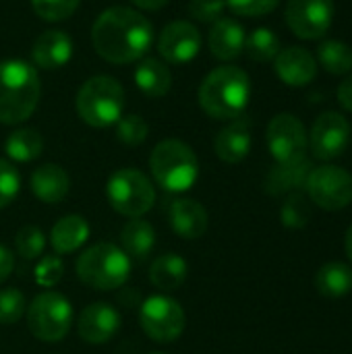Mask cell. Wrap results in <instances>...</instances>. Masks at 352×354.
Segmentation results:
<instances>
[{
	"instance_id": "52a82bcc",
	"label": "cell",
	"mask_w": 352,
	"mask_h": 354,
	"mask_svg": "<svg viewBox=\"0 0 352 354\" xmlns=\"http://www.w3.org/2000/svg\"><path fill=\"white\" fill-rule=\"evenodd\" d=\"M106 193L112 209L127 218H141L156 201L151 180L137 168L116 170L108 180Z\"/></svg>"
},
{
	"instance_id": "5bb4252c",
	"label": "cell",
	"mask_w": 352,
	"mask_h": 354,
	"mask_svg": "<svg viewBox=\"0 0 352 354\" xmlns=\"http://www.w3.org/2000/svg\"><path fill=\"white\" fill-rule=\"evenodd\" d=\"M201 48V35L197 27L189 21H172L168 23L158 39V52L164 62L170 64H187L191 62Z\"/></svg>"
},
{
	"instance_id": "60d3db41",
	"label": "cell",
	"mask_w": 352,
	"mask_h": 354,
	"mask_svg": "<svg viewBox=\"0 0 352 354\" xmlns=\"http://www.w3.org/2000/svg\"><path fill=\"white\" fill-rule=\"evenodd\" d=\"M338 102L344 110L352 112V75L338 85Z\"/></svg>"
},
{
	"instance_id": "603a6c76",
	"label": "cell",
	"mask_w": 352,
	"mask_h": 354,
	"mask_svg": "<svg viewBox=\"0 0 352 354\" xmlns=\"http://www.w3.org/2000/svg\"><path fill=\"white\" fill-rule=\"evenodd\" d=\"M189 276V266L187 261L176 255V253H166L160 255L149 270V280L156 288L164 290V292H172L178 290Z\"/></svg>"
},
{
	"instance_id": "ffe728a7",
	"label": "cell",
	"mask_w": 352,
	"mask_h": 354,
	"mask_svg": "<svg viewBox=\"0 0 352 354\" xmlns=\"http://www.w3.org/2000/svg\"><path fill=\"white\" fill-rule=\"evenodd\" d=\"M170 222L178 236L195 241L207 230V212L195 199H174L170 203Z\"/></svg>"
},
{
	"instance_id": "74e56055",
	"label": "cell",
	"mask_w": 352,
	"mask_h": 354,
	"mask_svg": "<svg viewBox=\"0 0 352 354\" xmlns=\"http://www.w3.org/2000/svg\"><path fill=\"white\" fill-rule=\"evenodd\" d=\"M224 8H226V0H191L189 2V15L201 23H216L218 19H222Z\"/></svg>"
},
{
	"instance_id": "d6986e66",
	"label": "cell",
	"mask_w": 352,
	"mask_h": 354,
	"mask_svg": "<svg viewBox=\"0 0 352 354\" xmlns=\"http://www.w3.org/2000/svg\"><path fill=\"white\" fill-rule=\"evenodd\" d=\"M245 29L241 23H237L234 19L222 17L212 25L210 31V52L218 58V60H234L243 50H245Z\"/></svg>"
},
{
	"instance_id": "4dcf8cb0",
	"label": "cell",
	"mask_w": 352,
	"mask_h": 354,
	"mask_svg": "<svg viewBox=\"0 0 352 354\" xmlns=\"http://www.w3.org/2000/svg\"><path fill=\"white\" fill-rule=\"evenodd\" d=\"M15 245H17V253H19L23 259H37V257H41V253H44L46 236H44V232H41L37 226L27 224V226H23V228L17 232Z\"/></svg>"
},
{
	"instance_id": "8992f818",
	"label": "cell",
	"mask_w": 352,
	"mask_h": 354,
	"mask_svg": "<svg viewBox=\"0 0 352 354\" xmlns=\"http://www.w3.org/2000/svg\"><path fill=\"white\" fill-rule=\"evenodd\" d=\"M77 276L93 290H116L131 276V259L112 243H98L77 259Z\"/></svg>"
},
{
	"instance_id": "8fae6325",
	"label": "cell",
	"mask_w": 352,
	"mask_h": 354,
	"mask_svg": "<svg viewBox=\"0 0 352 354\" xmlns=\"http://www.w3.org/2000/svg\"><path fill=\"white\" fill-rule=\"evenodd\" d=\"M307 131L305 124L288 112L276 114L268 124V147L278 164H297L307 153Z\"/></svg>"
},
{
	"instance_id": "ab89813d",
	"label": "cell",
	"mask_w": 352,
	"mask_h": 354,
	"mask_svg": "<svg viewBox=\"0 0 352 354\" xmlns=\"http://www.w3.org/2000/svg\"><path fill=\"white\" fill-rule=\"evenodd\" d=\"M12 268H15V255L6 247L0 245V284L10 276Z\"/></svg>"
},
{
	"instance_id": "f35d334b",
	"label": "cell",
	"mask_w": 352,
	"mask_h": 354,
	"mask_svg": "<svg viewBox=\"0 0 352 354\" xmlns=\"http://www.w3.org/2000/svg\"><path fill=\"white\" fill-rule=\"evenodd\" d=\"M280 0H226V6L241 17H263L270 15Z\"/></svg>"
},
{
	"instance_id": "9a60e30c",
	"label": "cell",
	"mask_w": 352,
	"mask_h": 354,
	"mask_svg": "<svg viewBox=\"0 0 352 354\" xmlns=\"http://www.w3.org/2000/svg\"><path fill=\"white\" fill-rule=\"evenodd\" d=\"M120 330V315L108 303H93L85 307L77 322L79 338L87 344H106Z\"/></svg>"
},
{
	"instance_id": "e575fe53",
	"label": "cell",
	"mask_w": 352,
	"mask_h": 354,
	"mask_svg": "<svg viewBox=\"0 0 352 354\" xmlns=\"http://www.w3.org/2000/svg\"><path fill=\"white\" fill-rule=\"evenodd\" d=\"M311 218L309 203L303 195L293 193L282 207V224L288 228H303Z\"/></svg>"
},
{
	"instance_id": "3957f363",
	"label": "cell",
	"mask_w": 352,
	"mask_h": 354,
	"mask_svg": "<svg viewBox=\"0 0 352 354\" xmlns=\"http://www.w3.org/2000/svg\"><path fill=\"white\" fill-rule=\"evenodd\" d=\"M39 102V77L25 60L0 62V122L19 124L27 120Z\"/></svg>"
},
{
	"instance_id": "b9f144b4",
	"label": "cell",
	"mask_w": 352,
	"mask_h": 354,
	"mask_svg": "<svg viewBox=\"0 0 352 354\" xmlns=\"http://www.w3.org/2000/svg\"><path fill=\"white\" fill-rule=\"evenodd\" d=\"M131 2L143 10H160L162 6L168 4V0H131Z\"/></svg>"
},
{
	"instance_id": "44dd1931",
	"label": "cell",
	"mask_w": 352,
	"mask_h": 354,
	"mask_svg": "<svg viewBox=\"0 0 352 354\" xmlns=\"http://www.w3.org/2000/svg\"><path fill=\"white\" fill-rule=\"evenodd\" d=\"M31 193L44 203H60L71 189V178L58 164H41L31 174Z\"/></svg>"
},
{
	"instance_id": "2e32d148",
	"label": "cell",
	"mask_w": 352,
	"mask_h": 354,
	"mask_svg": "<svg viewBox=\"0 0 352 354\" xmlns=\"http://www.w3.org/2000/svg\"><path fill=\"white\" fill-rule=\"evenodd\" d=\"M274 68L280 81L288 87H305L317 75L315 56L303 46H288L274 58Z\"/></svg>"
},
{
	"instance_id": "d6a6232c",
	"label": "cell",
	"mask_w": 352,
	"mask_h": 354,
	"mask_svg": "<svg viewBox=\"0 0 352 354\" xmlns=\"http://www.w3.org/2000/svg\"><path fill=\"white\" fill-rule=\"evenodd\" d=\"M81 0H31V6L35 10V15L44 21H64L68 19Z\"/></svg>"
},
{
	"instance_id": "ba28073f",
	"label": "cell",
	"mask_w": 352,
	"mask_h": 354,
	"mask_svg": "<svg viewBox=\"0 0 352 354\" xmlns=\"http://www.w3.org/2000/svg\"><path fill=\"white\" fill-rule=\"evenodd\" d=\"M73 324V307L60 292L46 290L27 307L29 332L41 342H60Z\"/></svg>"
},
{
	"instance_id": "ac0fdd59",
	"label": "cell",
	"mask_w": 352,
	"mask_h": 354,
	"mask_svg": "<svg viewBox=\"0 0 352 354\" xmlns=\"http://www.w3.org/2000/svg\"><path fill=\"white\" fill-rule=\"evenodd\" d=\"M71 56H73V39L60 29L44 31L33 41L31 60L39 68H60L71 60Z\"/></svg>"
},
{
	"instance_id": "7a4b0ae2",
	"label": "cell",
	"mask_w": 352,
	"mask_h": 354,
	"mask_svg": "<svg viewBox=\"0 0 352 354\" xmlns=\"http://www.w3.org/2000/svg\"><path fill=\"white\" fill-rule=\"evenodd\" d=\"M199 106L216 120L239 118L251 97L249 75L232 64L214 68L199 85Z\"/></svg>"
},
{
	"instance_id": "d4e9b609",
	"label": "cell",
	"mask_w": 352,
	"mask_h": 354,
	"mask_svg": "<svg viewBox=\"0 0 352 354\" xmlns=\"http://www.w3.org/2000/svg\"><path fill=\"white\" fill-rule=\"evenodd\" d=\"M135 83L147 97H162L170 91L172 75L164 60L143 58L135 68Z\"/></svg>"
},
{
	"instance_id": "6da1fadb",
	"label": "cell",
	"mask_w": 352,
	"mask_h": 354,
	"mask_svg": "<svg viewBox=\"0 0 352 354\" xmlns=\"http://www.w3.org/2000/svg\"><path fill=\"white\" fill-rule=\"evenodd\" d=\"M91 41L104 60L129 64L145 56L154 41V27L135 8L112 6L95 19Z\"/></svg>"
},
{
	"instance_id": "7402d4cb",
	"label": "cell",
	"mask_w": 352,
	"mask_h": 354,
	"mask_svg": "<svg viewBox=\"0 0 352 354\" xmlns=\"http://www.w3.org/2000/svg\"><path fill=\"white\" fill-rule=\"evenodd\" d=\"M89 236V226L87 222L81 218V216H64L60 218L54 226H52V232H50V243H52V249L58 253V255H66V253H73L77 251L81 245H85Z\"/></svg>"
},
{
	"instance_id": "9c48e42d",
	"label": "cell",
	"mask_w": 352,
	"mask_h": 354,
	"mask_svg": "<svg viewBox=\"0 0 352 354\" xmlns=\"http://www.w3.org/2000/svg\"><path fill=\"white\" fill-rule=\"evenodd\" d=\"M139 324L154 342L166 344L180 338V334L185 332L187 317L183 307L174 299L156 295L145 299V303L141 305Z\"/></svg>"
},
{
	"instance_id": "277c9868",
	"label": "cell",
	"mask_w": 352,
	"mask_h": 354,
	"mask_svg": "<svg viewBox=\"0 0 352 354\" xmlns=\"http://www.w3.org/2000/svg\"><path fill=\"white\" fill-rule=\"evenodd\" d=\"M77 114L93 129H106L120 120L124 108L122 85L108 75L87 79L77 93Z\"/></svg>"
},
{
	"instance_id": "8d00e7d4",
	"label": "cell",
	"mask_w": 352,
	"mask_h": 354,
	"mask_svg": "<svg viewBox=\"0 0 352 354\" xmlns=\"http://www.w3.org/2000/svg\"><path fill=\"white\" fill-rule=\"evenodd\" d=\"M62 272H64L62 259L58 255H46L39 259V263L35 268V282L41 288H52L60 282Z\"/></svg>"
},
{
	"instance_id": "d590c367",
	"label": "cell",
	"mask_w": 352,
	"mask_h": 354,
	"mask_svg": "<svg viewBox=\"0 0 352 354\" xmlns=\"http://www.w3.org/2000/svg\"><path fill=\"white\" fill-rule=\"evenodd\" d=\"M19 189H21V176L17 168L0 158V209L8 207L15 201Z\"/></svg>"
},
{
	"instance_id": "4316f807",
	"label": "cell",
	"mask_w": 352,
	"mask_h": 354,
	"mask_svg": "<svg viewBox=\"0 0 352 354\" xmlns=\"http://www.w3.org/2000/svg\"><path fill=\"white\" fill-rule=\"evenodd\" d=\"M311 168H309V162L307 158L303 162H297V164H278L268 180H266V189L268 193L272 195H282V193H288L293 189H299L307 183V176H309Z\"/></svg>"
},
{
	"instance_id": "f546056e",
	"label": "cell",
	"mask_w": 352,
	"mask_h": 354,
	"mask_svg": "<svg viewBox=\"0 0 352 354\" xmlns=\"http://www.w3.org/2000/svg\"><path fill=\"white\" fill-rule=\"evenodd\" d=\"M245 52L255 62H270L280 52V39L272 29L259 27L245 39Z\"/></svg>"
},
{
	"instance_id": "7bdbcfd3",
	"label": "cell",
	"mask_w": 352,
	"mask_h": 354,
	"mask_svg": "<svg viewBox=\"0 0 352 354\" xmlns=\"http://www.w3.org/2000/svg\"><path fill=\"white\" fill-rule=\"evenodd\" d=\"M346 253H349V257H351L352 261V226L349 228V232H346Z\"/></svg>"
},
{
	"instance_id": "5b68a950",
	"label": "cell",
	"mask_w": 352,
	"mask_h": 354,
	"mask_svg": "<svg viewBox=\"0 0 352 354\" xmlns=\"http://www.w3.org/2000/svg\"><path fill=\"white\" fill-rule=\"evenodd\" d=\"M149 168L156 183L170 193H183L191 189L199 176L195 151L178 139L160 141L149 156Z\"/></svg>"
},
{
	"instance_id": "30bf717a",
	"label": "cell",
	"mask_w": 352,
	"mask_h": 354,
	"mask_svg": "<svg viewBox=\"0 0 352 354\" xmlns=\"http://www.w3.org/2000/svg\"><path fill=\"white\" fill-rule=\"evenodd\" d=\"M305 189L315 205L328 212L344 209L352 203V176L340 166H319L307 176Z\"/></svg>"
},
{
	"instance_id": "1f68e13d",
	"label": "cell",
	"mask_w": 352,
	"mask_h": 354,
	"mask_svg": "<svg viewBox=\"0 0 352 354\" xmlns=\"http://www.w3.org/2000/svg\"><path fill=\"white\" fill-rule=\"evenodd\" d=\"M147 122L139 116V114H129V116H120V120L116 122V137L120 143L135 147L141 145L147 137Z\"/></svg>"
},
{
	"instance_id": "83f0119b",
	"label": "cell",
	"mask_w": 352,
	"mask_h": 354,
	"mask_svg": "<svg viewBox=\"0 0 352 354\" xmlns=\"http://www.w3.org/2000/svg\"><path fill=\"white\" fill-rule=\"evenodd\" d=\"M4 149L12 162H33L44 151V139L35 129H17L8 135Z\"/></svg>"
},
{
	"instance_id": "4fadbf2b",
	"label": "cell",
	"mask_w": 352,
	"mask_h": 354,
	"mask_svg": "<svg viewBox=\"0 0 352 354\" xmlns=\"http://www.w3.org/2000/svg\"><path fill=\"white\" fill-rule=\"evenodd\" d=\"M351 122L340 112H324L315 118L309 135L311 151L317 160H336L351 143Z\"/></svg>"
},
{
	"instance_id": "cb8c5ba5",
	"label": "cell",
	"mask_w": 352,
	"mask_h": 354,
	"mask_svg": "<svg viewBox=\"0 0 352 354\" xmlns=\"http://www.w3.org/2000/svg\"><path fill=\"white\" fill-rule=\"evenodd\" d=\"M120 245L129 259L143 261L156 245V230L147 220L131 218L120 232Z\"/></svg>"
},
{
	"instance_id": "484cf974",
	"label": "cell",
	"mask_w": 352,
	"mask_h": 354,
	"mask_svg": "<svg viewBox=\"0 0 352 354\" xmlns=\"http://www.w3.org/2000/svg\"><path fill=\"white\" fill-rule=\"evenodd\" d=\"M315 284L319 295L330 299H340L352 290V268L340 261H330L319 268Z\"/></svg>"
},
{
	"instance_id": "e0dca14e",
	"label": "cell",
	"mask_w": 352,
	"mask_h": 354,
	"mask_svg": "<svg viewBox=\"0 0 352 354\" xmlns=\"http://www.w3.org/2000/svg\"><path fill=\"white\" fill-rule=\"evenodd\" d=\"M216 156L226 164L243 162L251 151V120L245 116L234 118L214 139Z\"/></svg>"
},
{
	"instance_id": "ee69618b",
	"label": "cell",
	"mask_w": 352,
	"mask_h": 354,
	"mask_svg": "<svg viewBox=\"0 0 352 354\" xmlns=\"http://www.w3.org/2000/svg\"><path fill=\"white\" fill-rule=\"evenodd\" d=\"M156 354H162V353H156Z\"/></svg>"
},
{
	"instance_id": "f1b7e54d",
	"label": "cell",
	"mask_w": 352,
	"mask_h": 354,
	"mask_svg": "<svg viewBox=\"0 0 352 354\" xmlns=\"http://www.w3.org/2000/svg\"><path fill=\"white\" fill-rule=\"evenodd\" d=\"M317 64L332 75H349L352 71V48L340 39H326L317 48Z\"/></svg>"
},
{
	"instance_id": "836d02e7",
	"label": "cell",
	"mask_w": 352,
	"mask_h": 354,
	"mask_svg": "<svg viewBox=\"0 0 352 354\" xmlns=\"http://www.w3.org/2000/svg\"><path fill=\"white\" fill-rule=\"evenodd\" d=\"M25 313V297L17 288L0 290V324L12 326Z\"/></svg>"
},
{
	"instance_id": "7c38bea8",
	"label": "cell",
	"mask_w": 352,
	"mask_h": 354,
	"mask_svg": "<svg viewBox=\"0 0 352 354\" xmlns=\"http://www.w3.org/2000/svg\"><path fill=\"white\" fill-rule=\"evenodd\" d=\"M286 25L301 39H322L334 21V0H288Z\"/></svg>"
}]
</instances>
